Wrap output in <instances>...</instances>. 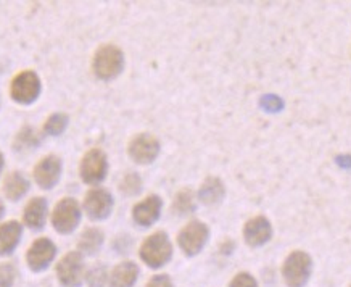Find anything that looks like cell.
Instances as JSON below:
<instances>
[{
	"label": "cell",
	"mask_w": 351,
	"mask_h": 287,
	"mask_svg": "<svg viewBox=\"0 0 351 287\" xmlns=\"http://www.w3.org/2000/svg\"><path fill=\"white\" fill-rule=\"evenodd\" d=\"M95 76L101 81H112L121 75L124 68L123 50L113 44H104L97 49L92 62Z\"/></svg>",
	"instance_id": "obj_1"
},
{
	"label": "cell",
	"mask_w": 351,
	"mask_h": 287,
	"mask_svg": "<svg viewBox=\"0 0 351 287\" xmlns=\"http://www.w3.org/2000/svg\"><path fill=\"white\" fill-rule=\"evenodd\" d=\"M141 255L142 262L150 268H161L171 260L173 257V244L168 238V234L163 231L154 233L144 240L141 245Z\"/></svg>",
	"instance_id": "obj_2"
},
{
	"label": "cell",
	"mask_w": 351,
	"mask_h": 287,
	"mask_svg": "<svg viewBox=\"0 0 351 287\" xmlns=\"http://www.w3.org/2000/svg\"><path fill=\"white\" fill-rule=\"evenodd\" d=\"M43 84L40 78L32 69L18 73L10 82V97L20 105H31L39 99Z\"/></svg>",
	"instance_id": "obj_3"
},
{
	"label": "cell",
	"mask_w": 351,
	"mask_h": 287,
	"mask_svg": "<svg viewBox=\"0 0 351 287\" xmlns=\"http://www.w3.org/2000/svg\"><path fill=\"white\" fill-rule=\"evenodd\" d=\"M313 270V260L306 252L295 250L285 258L282 266V276L289 287H303L306 284Z\"/></svg>",
	"instance_id": "obj_4"
},
{
	"label": "cell",
	"mask_w": 351,
	"mask_h": 287,
	"mask_svg": "<svg viewBox=\"0 0 351 287\" xmlns=\"http://www.w3.org/2000/svg\"><path fill=\"white\" fill-rule=\"evenodd\" d=\"M81 223V207L76 198L64 197L52 211V226L58 234H71Z\"/></svg>",
	"instance_id": "obj_5"
},
{
	"label": "cell",
	"mask_w": 351,
	"mask_h": 287,
	"mask_svg": "<svg viewBox=\"0 0 351 287\" xmlns=\"http://www.w3.org/2000/svg\"><path fill=\"white\" fill-rule=\"evenodd\" d=\"M81 179L89 186H99L105 181L108 173V159L101 149H90L86 152L80 166Z\"/></svg>",
	"instance_id": "obj_6"
},
{
	"label": "cell",
	"mask_w": 351,
	"mask_h": 287,
	"mask_svg": "<svg viewBox=\"0 0 351 287\" xmlns=\"http://www.w3.org/2000/svg\"><path fill=\"white\" fill-rule=\"evenodd\" d=\"M57 277L63 287H81L84 281V255L81 252H69L57 265Z\"/></svg>",
	"instance_id": "obj_7"
},
{
	"label": "cell",
	"mask_w": 351,
	"mask_h": 287,
	"mask_svg": "<svg viewBox=\"0 0 351 287\" xmlns=\"http://www.w3.org/2000/svg\"><path fill=\"white\" fill-rule=\"evenodd\" d=\"M208 238H210L208 226L202 221L193 220L181 229V233L178 236V244L186 255L193 257L202 252V249L208 242Z\"/></svg>",
	"instance_id": "obj_8"
},
{
	"label": "cell",
	"mask_w": 351,
	"mask_h": 287,
	"mask_svg": "<svg viewBox=\"0 0 351 287\" xmlns=\"http://www.w3.org/2000/svg\"><path fill=\"white\" fill-rule=\"evenodd\" d=\"M114 198L107 189L94 187L84 197V211L92 221H104L112 215Z\"/></svg>",
	"instance_id": "obj_9"
},
{
	"label": "cell",
	"mask_w": 351,
	"mask_h": 287,
	"mask_svg": "<svg viewBox=\"0 0 351 287\" xmlns=\"http://www.w3.org/2000/svg\"><path fill=\"white\" fill-rule=\"evenodd\" d=\"M128 154L138 165L154 163L160 154V142L154 134L142 133L131 139L128 146Z\"/></svg>",
	"instance_id": "obj_10"
},
{
	"label": "cell",
	"mask_w": 351,
	"mask_h": 287,
	"mask_svg": "<svg viewBox=\"0 0 351 287\" xmlns=\"http://www.w3.org/2000/svg\"><path fill=\"white\" fill-rule=\"evenodd\" d=\"M63 173V163L58 155H45L39 160V163L34 166V181L40 189L50 191L60 183Z\"/></svg>",
	"instance_id": "obj_11"
},
{
	"label": "cell",
	"mask_w": 351,
	"mask_h": 287,
	"mask_svg": "<svg viewBox=\"0 0 351 287\" xmlns=\"http://www.w3.org/2000/svg\"><path fill=\"white\" fill-rule=\"evenodd\" d=\"M55 255H57V245L47 238H39L27 249L26 263L31 268V271L39 273L47 270Z\"/></svg>",
	"instance_id": "obj_12"
},
{
	"label": "cell",
	"mask_w": 351,
	"mask_h": 287,
	"mask_svg": "<svg viewBox=\"0 0 351 287\" xmlns=\"http://www.w3.org/2000/svg\"><path fill=\"white\" fill-rule=\"evenodd\" d=\"M161 208H163V200L160 196H149L142 202H138L132 208V220L138 226L149 228L160 218Z\"/></svg>",
	"instance_id": "obj_13"
},
{
	"label": "cell",
	"mask_w": 351,
	"mask_h": 287,
	"mask_svg": "<svg viewBox=\"0 0 351 287\" xmlns=\"http://www.w3.org/2000/svg\"><path fill=\"white\" fill-rule=\"evenodd\" d=\"M272 236V226L265 216H255L248 220L243 228V238L250 247H260L265 245Z\"/></svg>",
	"instance_id": "obj_14"
},
{
	"label": "cell",
	"mask_w": 351,
	"mask_h": 287,
	"mask_svg": "<svg viewBox=\"0 0 351 287\" xmlns=\"http://www.w3.org/2000/svg\"><path fill=\"white\" fill-rule=\"evenodd\" d=\"M49 216V205L45 197H34L26 203L23 211V223L32 231H39L45 226Z\"/></svg>",
	"instance_id": "obj_15"
},
{
	"label": "cell",
	"mask_w": 351,
	"mask_h": 287,
	"mask_svg": "<svg viewBox=\"0 0 351 287\" xmlns=\"http://www.w3.org/2000/svg\"><path fill=\"white\" fill-rule=\"evenodd\" d=\"M23 225L20 221L12 220L0 225V257H7L15 252L21 240Z\"/></svg>",
	"instance_id": "obj_16"
},
{
	"label": "cell",
	"mask_w": 351,
	"mask_h": 287,
	"mask_svg": "<svg viewBox=\"0 0 351 287\" xmlns=\"http://www.w3.org/2000/svg\"><path fill=\"white\" fill-rule=\"evenodd\" d=\"M138 277V266L134 262H123L108 276L110 287H134Z\"/></svg>",
	"instance_id": "obj_17"
},
{
	"label": "cell",
	"mask_w": 351,
	"mask_h": 287,
	"mask_svg": "<svg viewBox=\"0 0 351 287\" xmlns=\"http://www.w3.org/2000/svg\"><path fill=\"white\" fill-rule=\"evenodd\" d=\"M27 191H29V181L21 171H12L3 179V194L8 200L18 202L26 196Z\"/></svg>",
	"instance_id": "obj_18"
},
{
	"label": "cell",
	"mask_w": 351,
	"mask_h": 287,
	"mask_svg": "<svg viewBox=\"0 0 351 287\" xmlns=\"http://www.w3.org/2000/svg\"><path fill=\"white\" fill-rule=\"evenodd\" d=\"M44 136H45L44 131H39V129L32 126L21 128L15 136V141H13V149L16 152H26V150L36 149V147L43 142Z\"/></svg>",
	"instance_id": "obj_19"
},
{
	"label": "cell",
	"mask_w": 351,
	"mask_h": 287,
	"mask_svg": "<svg viewBox=\"0 0 351 287\" xmlns=\"http://www.w3.org/2000/svg\"><path fill=\"white\" fill-rule=\"evenodd\" d=\"M224 184L218 178H208L198 191V198L205 205H216L224 198Z\"/></svg>",
	"instance_id": "obj_20"
},
{
	"label": "cell",
	"mask_w": 351,
	"mask_h": 287,
	"mask_svg": "<svg viewBox=\"0 0 351 287\" xmlns=\"http://www.w3.org/2000/svg\"><path fill=\"white\" fill-rule=\"evenodd\" d=\"M101 244H104V233L99 228H87L81 234L80 244H77V252L82 255H95L99 252Z\"/></svg>",
	"instance_id": "obj_21"
},
{
	"label": "cell",
	"mask_w": 351,
	"mask_h": 287,
	"mask_svg": "<svg viewBox=\"0 0 351 287\" xmlns=\"http://www.w3.org/2000/svg\"><path fill=\"white\" fill-rule=\"evenodd\" d=\"M173 208L178 215H191L195 210V194L191 189L179 191L174 197Z\"/></svg>",
	"instance_id": "obj_22"
},
{
	"label": "cell",
	"mask_w": 351,
	"mask_h": 287,
	"mask_svg": "<svg viewBox=\"0 0 351 287\" xmlns=\"http://www.w3.org/2000/svg\"><path fill=\"white\" fill-rule=\"evenodd\" d=\"M68 123H69V118L66 113H53L45 119L43 131L44 134H47V136L57 137L60 134L64 133V129L68 128Z\"/></svg>",
	"instance_id": "obj_23"
},
{
	"label": "cell",
	"mask_w": 351,
	"mask_h": 287,
	"mask_svg": "<svg viewBox=\"0 0 351 287\" xmlns=\"http://www.w3.org/2000/svg\"><path fill=\"white\" fill-rule=\"evenodd\" d=\"M119 189L124 196H137L142 189V179L137 173H128L119 183Z\"/></svg>",
	"instance_id": "obj_24"
},
{
	"label": "cell",
	"mask_w": 351,
	"mask_h": 287,
	"mask_svg": "<svg viewBox=\"0 0 351 287\" xmlns=\"http://www.w3.org/2000/svg\"><path fill=\"white\" fill-rule=\"evenodd\" d=\"M108 273H107V268L105 266H94L92 270L87 273L86 275V279H87V284L90 287H105L108 281Z\"/></svg>",
	"instance_id": "obj_25"
},
{
	"label": "cell",
	"mask_w": 351,
	"mask_h": 287,
	"mask_svg": "<svg viewBox=\"0 0 351 287\" xmlns=\"http://www.w3.org/2000/svg\"><path fill=\"white\" fill-rule=\"evenodd\" d=\"M16 275V268L12 263H0V287H13Z\"/></svg>",
	"instance_id": "obj_26"
},
{
	"label": "cell",
	"mask_w": 351,
	"mask_h": 287,
	"mask_svg": "<svg viewBox=\"0 0 351 287\" xmlns=\"http://www.w3.org/2000/svg\"><path fill=\"white\" fill-rule=\"evenodd\" d=\"M229 287H258V282L250 273H239V275L230 281Z\"/></svg>",
	"instance_id": "obj_27"
},
{
	"label": "cell",
	"mask_w": 351,
	"mask_h": 287,
	"mask_svg": "<svg viewBox=\"0 0 351 287\" xmlns=\"http://www.w3.org/2000/svg\"><path fill=\"white\" fill-rule=\"evenodd\" d=\"M147 287H174V284L166 275H156L149 281Z\"/></svg>",
	"instance_id": "obj_28"
},
{
	"label": "cell",
	"mask_w": 351,
	"mask_h": 287,
	"mask_svg": "<svg viewBox=\"0 0 351 287\" xmlns=\"http://www.w3.org/2000/svg\"><path fill=\"white\" fill-rule=\"evenodd\" d=\"M3 215H5V205H3L2 198H0V220H2Z\"/></svg>",
	"instance_id": "obj_29"
},
{
	"label": "cell",
	"mask_w": 351,
	"mask_h": 287,
	"mask_svg": "<svg viewBox=\"0 0 351 287\" xmlns=\"http://www.w3.org/2000/svg\"><path fill=\"white\" fill-rule=\"evenodd\" d=\"M3 165H5V159H3V154H2V152H0V173H2Z\"/></svg>",
	"instance_id": "obj_30"
},
{
	"label": "cell",
	"mask_w": 351,
	"mask_h": 287,
	"mask_svg": "<svg viewBox=\"0 0 351 287\" xmlns=\"http://www.w3.org/2000/svg\"><path fill=\"white\" fill-rule=\"evenodd\" d=\"M350 287H351V286H350Z\"/></svg>",
	"instance_id": "obj_31"
}]
</instances>
